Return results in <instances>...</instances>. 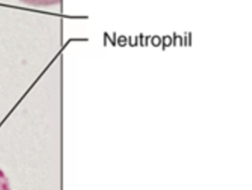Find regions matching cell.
Returning a JSON list of instances; mask_svg holds the SVG:
<instances>
[{
	"instance_id": "obj_1",
	"label": "cell",
	"mask_w": 252,
	"mask_h": 190,
	"mask_svg": "<svg viewBox=\"0 0 252 190\" xmlns=\"http://www.w3.org/2000/svg\"><path fill=\"white\" fill-rule=\"evenodd\" d=\"M23 3L38 8H47L61 5L63 0H19Z\"/></svg>"
},
{
	"instance_id": "obj_2",
	"label": "cell",
	"mask_w": 252,
	"mask_h": 190,
	"mask_svg": "<svg viewBox=\"0 0 252 190\" xmlns=\"http://www.w3.org/2000/svg\"><path fill=\"white\" fill-rule=\"evenodd\" d=\"M0 190H11L8 178L1 169H0Z\"/></svg>"
}]
</instances>
